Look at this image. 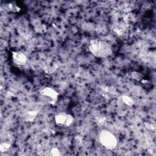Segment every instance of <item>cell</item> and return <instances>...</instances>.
<instances>
[{"label": "cell", "instance_id": "obj_1", "mask_svg": "<svg viewBox=\"0 0 156 156\" xmlns=\"http://www.w3.org/2000/svg\"><path fill=\"white\" fill-rule=\"evenodd\" d=\"M88 48L94 56L99 58H105L112 53L110 44L107 41L101 39H94L90 41Z\"/></svg>", "mask_w": 156, "mask_h": 156}, {"label": "cell", "instance_id": "obj_2", "mask_svg": "<svg viewBox=\"0 0 156 156\" xmlns=\"http://www.w3.org/2000/svg\"><path fill=\"white\" fill-rule=\"evenodd\" d=\"M99 140L101 144L106 149L112 150L116 148L118 142L115 135L111 132L103 129L99 135Z\"/></svg>", "mask_w": 156, "mask_h": 156}, {"label": "cell", "instance_id": "obj_3", "mask_svg": "<svg viewBox=\"0 0 156 156\" xmlns=\"http://www.w3.org/2000/svg\"><path fill=\"white\" fill-rule=\"evenodd\" d=\"M40 94L42 98L51 105L55 104L58 97V93H57L54 88L49 87L43 88L40 90Z\"/></svg>", "mask_w": 156, "mask_h": 156}, {"label": "cell", "instance_id": "obj_4", "mask_svg": "<svg viewBox=\"0 0 156 156\" xmlns=\"http://www.w3.org/2000/svg\"><path fill=\"white\" fill-rule=\"evenodd\" d=\"M54 121L57 126L61 127H69L74 122L73 116L65 112H60L56 114Z\"/></svg>", "mask_w": 156, "mask_h": 156}, {"label": "cell", "instance_id": "obj_5", "mask_svg": "<svg viewBox=\"0 0 156 156\" xmlns=\"http://www.w3.org/2000/svg\"><path fill=\"white\" fill-rule=\"evenodd\" d=\"M12 58L13 63L17 67L21 68L27 65V55L22 51H13L12 54Z\"/></svg>", "mask_w": 156, "mask_h": 156}, {"label": "cell", "instance_id": "obj_6", "mask_svg": "<svg viewBox=\"0 0 156 156\" xmlns=\"http://www.w3.org/2000/svg\"><path fill=\"white\" fill-rule=\"evenodd\" d=\"M37 115V112L35 110H29L26 112L24 115V119L26 121L30 122L34 120Z\"/></svg>", "mask_w": 156, "mask_h": 156}, {"label": "cell", "instance_id": "obj_7", "mask_svg": "<svg viewBox=\"0 0 156 156\" xmlns=\"http://www.w3.org/2000/svg\"><path fill=\"white\" fill-rule=\"evenodd\" d=\"M121 100L122 102H123V103H124L126 105L128 106H132L134 104L133 99L128 96H122L121 97Z\"/></svg>", "mask_w": 156, "mask_h": 156}, {"label": "cell", "instance_id": "obj_8", "mask_svg": "<svg viewBox=\"0 0 156 156\" xmlns=\"http://www.w3.org/2000/svg\"><path fill=\"white\" fill-rule=\"evenodd\" d=\"M130 77L132 79L136 80H140L141 79H142V75L138 72L136 71H133L130 73Z\"/></svg>", "mask_w": 156, "mask_h": 156}, {"label": "cell", "instance_id": "obj_9", "mask_svg": "<svg viewBox=\"0 0 156 156\" xmlns=\"http://www.w3.org/2000/svg\"><path fill=\"white\" fill-rule=\"evenodd\" d=\"M10 146H11V144L9 143H7V142L2 143L0 145V149L1 152H5L7 151L10 147Z\"/></svg>", "mask_w": 156, "mask_h": 156}, {"label": "cell", "instance_id": "obj_10", "mask_svg": "<svg viewBox=\"0 0 156 156\" xmlns=\"http://www.w3.org/2000/svg\"><path fill=\"white\" fill-rule=\"evenodd\" d=\"M51 154L53 155H60V152L56 147L52 148L51 151Z\"/></svg>", "mask_w": 156, "mask_h": 156}]
</instances>
